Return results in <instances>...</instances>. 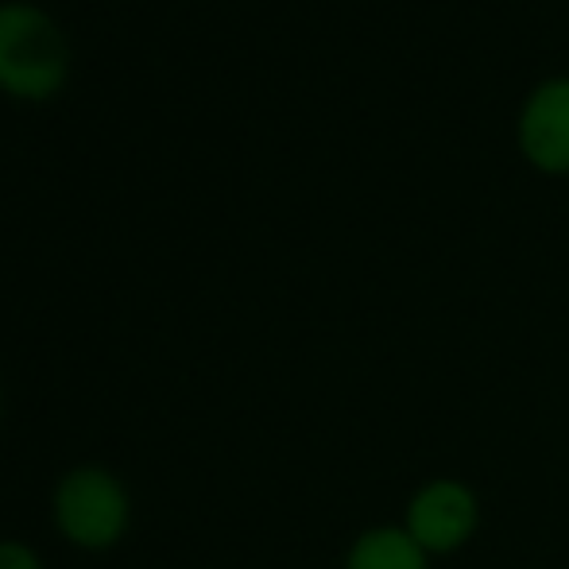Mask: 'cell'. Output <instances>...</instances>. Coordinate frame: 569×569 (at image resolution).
Masks as SVG:
<instances>
[{"label": "cell", "mask_w": 569, "mask_h": 569, "mask_svg": "<svg viewBox=\"0 0 569 569\" xmlns=\"http://www.w3.org/2000/svg\"><path fill=\"white\" fill-rule=\"evenodd\" d=\"M523 148L539 167H569V82H550L531 98L523 117Z\"/></svg>", "instance_id": "cell-4"}, {"label": "cell", "mask_w": 569, "mask_h": 569, "mask_svg": "<svg viewBox=\"0 0 569 569\" xmlns=\"http://www.w3.org/2000/svg\"><path fill=\"white\" fill-rule=\"evenodd\" d=\"M349 569H427V558L407 531L383 527V531L360 535L349 555Z\"/></svg>", "instance_id": "cell-5"}, {"label": "cell", "mask_w": 569, "mask_h": 569, "mask_svg": "<svg viewBox=\"0 0 569 569\" xmlns=\"http://www.w3.org/2000/svg\"><path fill=\"white\" fill-rule=\"evenodd\" d=\"M62 78V39L28 4L0 8V82L16 93H47Z\"/></svg>", "instance_id": "cell-1"}, {"label": "cell", "mask_w": 569, "mask_h": 569, "mask_svg": "<svg viewBox=\"0 0 569 569\" xmlns=\"http://www.w3.org/2000/svg\"><path fill=\"white\" fill-rule=\"evenodd\" d=\"M62 531L82 547H106L124 531V488L106 469H74L54 496Z\"/></svg>", "instance_id": "cell-2"}, {"label": "cell", "mask_w": 569, "mask_h": 569, "mask_svg": "<svg viewBox=\"0 0 569 569\" xmlns=\"http://www.w3.org/2000/svg\"><path fill=\"white\" fill-rule=\"evenodd\" d=\"M477 527V503L472 492L453 480H438V485L422 488L415 496L411 511H407V535L419 542L422 550H453Z\"/></svg>", "instance_id": "cell-3"}, {"label": "cell", "mask_w": 569, "mask_h": 569, "mask_svg": "<svg viewBox=\"0 0 569 569\" xmlns=\"http://www.w3.org/2000/svg\"><path fill=\"white\" fill-rule=\"evenodd\" d=\"M0 569H39V562L20 542H0Z\"/></svg>", "instance_id": "cell-6"}]
</instances>
